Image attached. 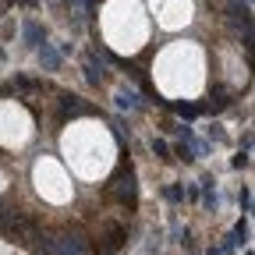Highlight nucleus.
Wrapping results in <instances>:
<instances>
[{
    "label": "nucleus",
    "mask_w": 255,
    "mask_h": 255,
    "mask_svg": "<svg viewBox=\"0 0 255 255\" xmlns=\"http://www.w3.org/2000/svg\"><path fill=\"white\" fill-rule=\"evenodd\" d=\"M206 255H223V252H220V248H209V252H206Z\"/></svg>",
    "instance_id": "nucleus-13"
},
{
    "label": "nucleus",
    "mask_w": 255,
    "mask_h": 255,
    "mask_svg": "<svg viewBox=\"0 0 255 255\" xmlns=\"http://www.w3.org/2000/svg\"><path fill=\"white\" fill-rule=\"evenodd\" d=\"M241 209H245V213L252 209V195H248V188H241Z\"/></svg>",
    "instance_id": "nucleus-12"
},
{
    "label": "nucleus",
    "mask_w": 255,
    "mask_h": 255,
    "mask_svg": "<svg viewBox=\"0 0 255 255\" xmlns=\"http://www.w3.org/2000/svg\"><path fill=\"white\" fill-rule=\"evenodd\" d=\"M231 234L238 238V245H245V241H248V220H238V223H234V231H231Z\"/></svg>",
    "instance_id": "nucleus-6"
},
{
    "label": "nucleus",
    "mask_w": 255,
    "mask_h": 255,
    "mask_svg": "<svg viewBox=\"0 0 255 255\" xmlns=\"http://www.w3.org/2000/svg\"><path fill=\"white\" fill-rule=\"evenodd\" d=\"M85 75H89V82H92V85H100V82H103V68L96 71V64H92V60L85 64Z\"/></svg>",
    "instance_id": "nucleus-7"
},
{
    "label": "nucleus",
    "mask_w": 255,
    "mask_h": 255,
    "mask_svg": "<svg viewBox=\"0 0 255 255\" xmlns=\"http://www.w3.org/2000/svg\"><path fill=\"white\" fill-rule=\"evenodd\" d=\"M167 199H170V202H181V199H184V188H181V184H170V188H167Z\"/></svg>",
    "instance_id": "nucleus-8"
},
{
    "label": "nucleus",
    "mask_w": 255,
    "mask_h": 255,
    "mask_svg": "<svg viewBox=\"0 0 255 255\" xmlns=\"http://www.w3.org/2000/svg\"><path fill=\"white\" fill-rule=\"evenodd\" d=\"M25 39H28L32 46H39V39H43V32H39V25H36V21H28V25H25Z\"/></svg>",
    "instance_id": "nucleus-5"
},
{
    "label": "nucleus",
    "mask_w": 255,
    "mask_h": 255,
    "mask_svg": "<svg viewBox=\"0 0 255 255\" xmlns=\"http://www.w3.org/2000/svg\"><path fill=\"white\" fill-rule=\"evenodd\" d=\"M36 255H89V241L78 234H60V238H32Z\"/></svg>",
    "instance_id": "nucleus-1"
},
{
    "label": "nucleus",
    "mask_w": 255,
    "mask_h": 255,
    "mask_svg": "<svg viewBox=\"0 0 255 255\" xmlns=\"http://www.w3.org/2000/svg\"><path fill=\"white\" fill-rule=\"evenodd\" d=\"M64 107H68V110H75V114H78V110H85L78 96H64Z\"/></svg>",
    "instance_id": "nucleus-9"
},
{
    "label": "nucleus",
    "mask_w": 255,
    "mask_h": 255,
    "mask_svg": "<svg viewBox=\"0 0 255 255\" xmlns=\"http://www.w3.org/2000/svg\"><path fill=\"white\" fill-rule=\"evenodd\" d=\"M177 114H181V117H195V114H199V107H191V103H177Z\"/></svg>",
    "instance_id": "nucleus-11"
},
{
    "label": "nucleus",
    "mask_w": 255,
    "mask_h": 255,
    "mask_svg": "<svg viewBox=\"0 0 255 255\" xmlns=\"http://www.w3.org/2000/svg\"><path fill=\"white\" fill-rule=\"evenodd\" d=\"M39 60H43L46 71H57V68H60V53H57V46H53V43H43V46H39Z\"/></svg>",
    "instance_id": "nucleus-2"
},
{
    "label": "nucleus",
    "mask_w": 255,
    "mask_h": 255,
    "mask_svg": "<svg viewBox=\"0 0 255 255\" xmlns=\"http://www.w3.org/2000/svg\"><path fill=\"white\" fill-rule=\"evenodd\" d=\"M117 107H128V110H138V96L135 92H117Z\"/></svg>",
    "instance_id": "nucleus-3"
},
{
    "label": "nucleus",
    "mask_w": 255,
    "mask_h": 255,
    "mask_svg": "<svg viewBox=\"0 0 255 255\" xmlns=\"http://www.w3.org/2000/svg\"><path fill=\"white\" fill-rule=\"evenodd\" d=\"M117 184H121V195H124L128 202H135V181H131V174H128V177H121Z\"/></svg>",
    "instance_id": "nucleus-4"
},
{
    "label": "nucleus",
    "mask_w": 255,
    "mask_h": 255,
    "mask_svg": "<svg viewBox=\"0 0 255 255\" xmlns=\"http://www.w3.org/2000/svg\"><path fill=\"white\" fill-rule=\"evenodd\" d=\"M152 152H156V156H167V152H170V145H167L163 138H152Z\"/></svg>",
    "instance_id": "nucleus-10"
}]
</instances>
